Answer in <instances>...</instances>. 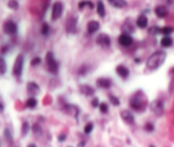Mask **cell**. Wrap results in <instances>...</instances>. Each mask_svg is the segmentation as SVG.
<instances>
[{
	"label": "cell",
	"mask_w": 174,
	"mask_h": 147,
	"mask_svg": "<svg viewBox=\"0 0 174 147\" xmlns=\"http://www.w3.org/2000/svg\"><path fill=\"white\" fill-rule=\"evenodd\" d=\"M167 59V53L163 50H157L149 57L146 62V67L149 70L154 71L164 64Z\"/></svg>",
	"instance_id": "obj_1"
},
{
	"label": "cell",
	"mask_w": 174,
	"mask_h": 147,
	"mask_svg": "<svg viewBox=\"0 0 174 147\" xmlns=\"http://www.w3.org/2000/svg\"><path fill=\"white\" fill-rule=\"evenodd\" d=\"M148 100L147 98L144 94V92L141 90L137 91L133 96L130 98L129 100V105L130 106L136 111H143L145 110L147 106Z\"/></svg>",
	"instance_id": "obj_2"
},
{
	"label": "cell",
	"mask_w": 174,
	"mask_h": 147,
	"mask_svg": "<svg viewBox=\"0 0 174 147\" xmlns=\"http://www.w3.org/2000/svg\"><path fill=\"white\" fill-rule=\"evenodd\" d=\"M45 61H46V66L48 68V71H50V73L56 74L59 71V65L58 62L56 61V60L54 57L52 52H48L45 56Z\"/></svg>",
	"instance_id": "obj_3"
},
{
	"label": "cell",
	"mask_w": 174,
	"mask_h": 147,
	"mask_svg": "<svg viewBox=\"0 0 174 147\" xmlns=\"http://www.w3.org/2000/svg\"><path fill=\"white\" fill-rule=\"evenodd\" d=\"M23 65H24V55L20 54L15 59V64L13 67V74L15 77H20L22 74L23 71Z\"/></svg>",
	"instance_id": "obj_4"
},
{
	"label": "cell",
	"mask_w": 174,
	"mask_h": 147,
	"mask_svg": "<svg viewBox=\"0 0 174 147\" xmlns=\"http://www.w3.org/2000/svg\"><path fill=\"white\" fill-rule=\"evenodd\" d=\"M150 107L151 111L154 115H156L157 117L161 116L164 112V106H163V103L161 102V100H155L154 101H152L150 105Z\"/></svg>",
	"instance_id": "obj_5"
},
{
	"label": "cell",
	"mask_w": 174,
	"mask_h": 147,
	"mask_svg": "<svg viewBox=\"0 0 174 147\" xmlns=\"http://www.w3.org/2000/svg\"><path fill=\"white\" fill-rule=\"evenodd\" d=\"M63 13V4L59 1H56L54 3L52 8V14H51V18L53 20H56L61 16Z\"/></svg>",
	"instance_id": "obj_6"
},
{
	"label": "cell",
	"mask_w": 174,
	"mask_h": 147,
	"mask_svg": "<svg viewBox=\"0 0 174 147\" xmlns=\"http://www.w3.org/2000/svg\"><path fill=\"white\" fill-rule=\"evenodd\" d=\"M96 43L103 48H109L111 45V38L107 34L100 33L96 38Z\"/></svg>",
	"instance_id": "obj_7"
},
{
	"label": "cell",
	"mask_w": 174,
	"mask_h": 147,
	"mask_svg": "<svg viewBox=\"0 0 174 147\" xmlns=\"http://www.w3.org/2000/svg\"><path fill=\"white\" fill-rule=\"evenodd\" d=\"M3 32L8 35H14L16 33L17 26L16 24L12 20H8L3 24Z\"/></svg>",
	"instance_id": "obj_8"
},
{
	"label": "cell",
	"mask_w": 174,
	"mask_h": 147,
	"mask_svg": "<svg viewBox=\"0 0 174 147\" xmlns=\"http://www.w3.org/2000/svg\"><path fill=\"white\" fill-rule=\"evenodd\" d=\"M76 24H77V18L75 16L70 17L67 20L66 23V29L68 32L72 33L76 31Z\"/></svg>",
	"instance_id": "obj_9"
},
{
	"label": "cell",
	"mask_w": 174,
	"mask_h": 147,
	"mask_svg": "<svg viewBox=\"0 0 174 147\" xmlns=\"http://www.w3.org/2000/svg\"><path fill=\"white\" fill-rule=\"evenodd\" d=\"M118 42L119 44H121L122 46H124V47H128L130 46L132 44H133V37L129 35V34H122L118 38Z\"/></svg>",
	"instance_id": "obj_10"
},
{
	"label": "cell",
	"mask_w": 174,
	"mask_h": 147,
	"mask_svg": "<svg viewBox=\"0 0 174 147\" xmlns=\"http://www.w3.org/2000/svg\"><path fill=\"white\" fill-rule=\"evenodd\" d=\"M120 115H121V117L122 118V120L124 121L126 123H134V117H133V115L130 111H128L127 110H123L120 112Z\"/></svg>",
	"instance_id": "obj_11"
},
{
	"label": "cell",
	"mask_w": 174,
	"mask_h": 147,
	"mask_svg": "<svg viewBox=\"0 0 174 147\" xmlns=\"http://www.w3.org/2000/svg\"><path fill=\"white\" fill-rule=\"evenodd\" d=\"M40 92L39 86L34 83V82H30L27 84V93L30 95H37Z\"/></svg>",
	"instance_id": "obj_12"
},
{
	"label": "cell",
	"mask_w": 174,
	"mask_h": 147,
	"mask_svg": "<svg viewBox=\"0 0 174 147\" xmlns=\"http://www.w3.org/2000/svg\"><path fill=\"white\" fill-rule=\"evenodd\" d=\"M111 80L109 79V78H105V77L99 78L96 82L97 87L101 88V89H110L111 86Z\"/></svg>",
	"instance_id": "obj_13"
},
{
	"label": "cell",
	"mask_w": 174,
	"mask_h": 147,
	"mask_svg": "<svg viewBox=\"0 0 174 147\" xmlns=\"http://www.w3.org/2000/svg\"><path fill=\"white\" fill-rule=\"evenodd\" d=\"M64 110L66 113L69 114L72 117H77L79 114V109L77 106H76L74 105H66L64 106Z\"/></svg>",
	"instance_id": "obj_14"
},
{
	"label": "cell",
	"mask_w": 174,
	"mask_h": 147,
	"mask_svg": "<svg viewBox=\"0 0 174 147\" xmlns=\"http://www.w3.org/2000/svg\"><path fill=\"white\" fill-rule=\"evenodd\" d=\"M115 71H116V73L118 74L119 77H121L123 79H127L129 76V70L125 66H122V65H120L116 67Z\"/></svg>",
	"instance_id": "obj_15"
},
{
	"label": "cell",
	"mask_w": 174,
	"mask_h": 147,
	"mask_svg": "<svg viewBox=\"0 0 174 147\" xmlns=\"http://www.w3.org/2000/svg\"><path fill=\"white\" fill-rule=\"evenodd\" d=\"M154 13L159 18H165L168 15V10L164 5H158L154 9Z\"/></svg>",
	"instance_id": "obj_16"
},
{
	"label": "cell",
	"mask_w": 174,
	"mask_h": 147,
	"mask_svg": "<svg viewBox=\"0 0 174 147\" xmlns=\"http://www.w3.org/2000/svg\"><path fill=\"white\" fill-rule=\"evenodd\" d=\"M80 92L82 94H84L86 96H92L93 94H94V89H93L91 86L87 85V84H82L79 87Z\"/></svg>",
	"instance_id": "obj_17"
},
{
	"label": "cell",
	"mask_w": 174,
	"mask_h": 147,
	"mask_svg": "<svg viewBox=\"0 0 174 147\" xmlns=\"http://www.w3.org/2000/svg\"><path fill=\"white\" fill-rule=\"evenodd\" d=\"M122 31L125 34H130L134 32V26L130 20H127L122 26Z\"/></svg>",
	"instance_id": "obj_18"
},
{
	"label": "cell",
	"mask_w": 174,
	"mask_h": 147,
	"mask_svg": "<svg viewBox=\"0 0 174 147\" xmlns=\"http://www.w3.org/2000/svg\"><path fill=\"white\" fill-rule=\"evenodd\" d=\"M136 25L138 26L139 28H142L144 29L145 27L148 26V18L144 15H141L138 17V19L136 20Z\"/></svg>",
	"instance_id": "obj_19"
},
{
	"label": "cell",
	"mask_w": 174,
	"mask_h": 147,
	"mask_svg": "<svg viewBox=\"0 0 174 147\" xmlns=\"http://www.w3.org/2000/svg\"><path fill=\"white\" fill-rule=\"evenodd\" d=\"M109 3L114 8H117V9H122L128 5L127 1L125 0H108Z\"/></svg>",
	"instance_id": "obj_20"
},
{
	"label": "cell",
	"mask_w": 174,
	"mask_h": 147,
	"mask_svg": "<svg viewBox=\"0 0 174 147\" xmlns=\"http://www.w3.org/2000/svg\"><path fill=\"white\" fill-rule=\"evenodd\" d=\"M88 32L89 34H92L95 32L99 29V23L96 20H91L88 23Z\"/></svg>",
	"instance_id": "obj_21"
},
{
	"label": "cell",
	"mask_w": 174,
	"mask_h": 147,
	"mask_svg": "<svg viewBox=\"0 0 174 147\" xmlns=\"http://www.w3.org/2000/svg\"><path fill=\"white\" fill-rule=\"evenodd\" d=\"M97 13L101 18H104L105 16V4L102 2L101 0H99L97 2Z\"/></svg>",
	"instance_id": "obj_22"
},
{
	"label": "cell",
	"mask_w": 174,
	"mask_h": 147,
	"mask_svg": "<svg viewBox=\"0 0 174 147\" xmlns=\"http://www.w3.org/2000/svg\"><path fill=\"white\" fill-rule=\"evenodd\" d=\"M172 44H173V40L169 36H165L164 37H162V39L161 40V45L164 48L171 47Z\"/></svg>",
	"instance_id": "obj_23"
},
{
	"label": "cell",
	"mask_w": 174,
	"mask_h": 147,
	"mask_svg": "<svg viewBox=\"0 0 174 147\" xmlns=\"http://www.w3.org/2000/svg\"><path fill=\"white\" fill-rule=\"evenodd\" d=\"M37 104V100L34 97L29 98L28 100H26V106L29 107V108H31V109H33V108H34V107H36Z\"/></svg>",
	"instance_id": "obj_24"
},
{
	"label": "cell",
	"mask_w": 174,
	"mask_h": 147,
	"mask_svg": "<svg viewBox=\"0 0 174 147\" xmlns=\"http://www.w3.org/2000/svg\"><path fill=\"white\" fill-rule=\"evenodd\" d=\"M7 65L3 58H0V75H3L6 72Z\"/></svg>",
	"instance_id": "obj_25"
},
{
	"label": "cell",
	"mask_w": 174,
	"mask_h": 147,
	"mask_svg": "<svg viewBox=\"0 0 174 147\" xmlns=\"http://www.w3.org/2000/svg\"><path fill=\"white\" fill-rule=\"evenodd\" d=\"M8 6L11 10H16L19 9V3H18L16 0H10V2L8 3Z\"/></svg>",
	"instance_id": "obj_26"
},
{
	"label": "cell",
	"mask_w": 174,
	"mask_h": 147,
	"mask_svg": "<svg viewBox=\"0 0 174 147\" xmlns=\"http://www.w3.org/2000/svg\"><path fill=\"white\" fill-rule=\"evenodd\" d=\"M85 6H89L90 9H93L94 8V3L90 1H83V2H81L79 3V10H82Z\"/></svg>",
	"instance_id": "obj_27"
},
{
	"label": "cell",
	"mask_w": 174,
	"mask_h": 147,
	"mask_svg": "<svg viewBox=\"0 0 174 147\" xmlns=\"http://www.w3.org/2000/svg\"><path fill=\"white\" fill-rule=\"evenodd\" d=\"M50 32V26L48 23H43L42 25V29H41V33L43 36H47Z\"/></svg>",
	"instance_id": "obj_28"
},
{
	"label": "cell",
	"mask_w": 174,
	"mask_h": 147,
	"mask_svg": "<svg viewBox=\"0 0 174 147\" xmlns=\"http://www.w3.org/2000/svg\"><path fill=\"white\" fill-rule=\"evenodd\" d=\"M161 28L158 27H151L150 29H149L148 32L150 35H157V34L161 33Z\"/></svg>",
	"instance_id": "obj_29"
},
{
	"label": "cell",
	"mask_w": 174,
	"mask_h": 147,
	"mask_svg": "<svg viewBox=\"0 0 174 147\" xmlns=\"http://www.w3.org/2000/svg\"><path fill=\"white\" fill-rule=\"evenodd\" d=\"M109 99H110V101H111V103L113 105V106H119L120 105V100H119V99L116 96H115V95H110L109 96Z\"/></svg>",
	"instance_id": "obj_30"
},
{
	"label": "cell",
	"mask_w": 174,
	"mask_h": 147,
	"mask_svg": "<svg viewBox=\"0 0 174 147\" xmlns=\"http://www.w3.org/2000/svg\"><path fill=\"white\" fill-rule=\"evenodd\" d=\"M29 124H28V123H26V122H25V123H23V124H22V127H21V134H22V136H25L27 133H28V131H29Z\"/></svg>",
	"instance_id": "obj_31"
},
{
	"label": "cell",
	"mask_w": 174,
	"mask_h": 147,
	"mask_svg": "<svg viewBox=\"0 0 174 147\" xmlns=\"http://www.w3.org/2000/svg\"><path fill=\"white\" fill-rule=\"evenodd\" d=\"M172 31L173 29L170 27H165L163 28H161V33L164 34L166 36H169L170 34L172 32Z\"/></svg>",
	"instance_id": "obj_32"
},
{
	"label": "cell",
	"mask_w": 174,
	"mask_h": 147,
	"mask_svg": "<svg viewBox=\"0 0 174 147\" xmlns=\"http://www.w3.org/2000/svg\"><path fill=\"white\" fill-rule=\"evenodd\" d=\"M99 110H100V112L102 113H107V111H108V106H107V104L105 103V102H103V103L99 104Z\"/></svg>",
	"instance_id": "obj_33"
},
{
	"label": "cell",
	"mask_w": 174,
	"mask_h": 147,
	"mask_svg": "<svg viewBox=\"0 0 174 147\" xmlns=\"http://www.w3.org/2000/svg\"><path fill=\"white\" fill-rule=\"evenodd\" d=\"M93 128H94V125L92 123H89L86 124V126L84 127V133L87 134H90L92 132Z\"/></svg>",
	"instance_id": "obj_34"
},
{
	"label": "cell",
	"mask_w": 174,
	"mask_h": 147,
	"mask_svg": "<svg viewBox=\"0 0 174 147\" xmlns=\"http://www.w3.org/2000/svg\"><path fill=\"white\" fill-rule=\"evenodd\" d=\"M33 131L35 134H40L42 132V128L37 123H35L33 126Z\"/></svg>",
	"instance_id": "obj_35"
},
{
	"label": "cell",
	"mask_w": 174,
	"mask_h": 147,
	"mask_svg": "<svg viewBox=\"0 0 174 147\" xmlns=\"http://www.w3.org/2000/svg\"><path fill=\"white\" fill-rule=\"evenodd\" d=\"M154 125L150 123H147L145 124V129L146 131H148V132H152V131L154 130Z\"/></svg>",
	"instance_id": "obj_36"
},
{
	"label": "cell",
	"mask_w": 174,
	"mask_h": 147,
	"mask_svg": "<svg viewBox=\"0 0 174 147\" xmlns=\"http://www.w3.org/2000/svg\"><path fill=\"white\" fill-rule=\"evenodd\" d=\"M40 63H41V59H40L39 57H35L31 61V65L32 66H37Z\"/></svg>",
	"instance_id": "obj_37"
},
{
	"label": "cell",
	"mask_w": 174,
	"mask_h": 147,
	"mask_svg": "<svg viewBox=\"0 0 174 147\" xmlns=\"http://www.w3.org/2000/svg\"><path fill=\"white\" fill-rule=\"evenodd\" d=\"M87 71H88V67H85V66H82L79 69V74L80 75H84V74L87 73Z\"/></svg>",
	"instance_id": "obj_38"
},
{
	"label": "cell",
	"mask_w": 174,
	"mask_h": 147,
	"mask_svg": "<svg viewBox=\"0 0 174 147\" xmlns=\"http://www.w3.org/2000/svg\"><path fill=\"white\" fill-rule=\"evenodd\" d=\"M92 106L93 107H98L99 106V99L98 98H94V100H92Z\"/></svg>",
	"instance_id": "obj_39"
},
{
	"label": "cell",
	"mask_w": 174,
	"mask_h": 147,
	"mask_svg": "<svg viewBox=\"0 0 174 147\" xmlns=\"http://www.w3.org/2000/svg\"><path fill=\"white\" fill-rule=\"evenodd\" d=\"M167 5L172 10H174V0H167Z\"/></svg>",
	"instance_id": "obj_40"
},
{
	"label": "cell",
	"mask_w": 174,
	"mask_h": 147,
	"mask_svg": "<svg viewBox=\"0 0 174 147\" xmlns=\"http://www.w3.org/2000/svg\"><path fill=\"white\" fill-rule=\"evenodd\" d=\"M4 134H5V136L7 137V139L9 140V141H12V136H11V134H10V132L9 129H5V132H4Z\"/></svg>",
	"instance_id": "obj_41"
},
{
	"label": "cell",
	"mask_w": 174,
	"mask_h": 147,
	"mask_svg": "<svg viewBox=\"0 0 174 147\" xmlns=\"http://www.w3.org/2000/svg\"><path fill=\"white\" fill-rule=\"evenodd\" d=\"M66 139V135L65 134H60L59 136V138H58V140H59V141H60V142H62V141H64Z\"/></svg>",
	"instance_id": "obj_42"
},
{
	"label": "cell",
	"mask_w": 174,
	"mask_h": 147,
	"mask_svg": "<svg viewBox=\"0 0 174 147\" xmlns=\"http://www.w3.org/2000/svg\"><path fill=\"white\" fill-rule=\"evenodd\" d=\"M85 146V141H81L79 142L78 145H77V147H84Z\"/></svg>",
	"instance_id": "obj_43"
},
{
	"label": "cell",
	"mask_w": 174,
	"mask_h": 147,
	"mask_svg": "<svg viewBox=\"0 0 174 147\" xmlns=\"http://www.w3.org/2000/svg\"><path fill=\"white\" fill-rule=\"evenodd\" d=\"M3 110V106L2 104H0V112H2Z\"/></svg>",
	"instance_id": "obj_44"
},
{
	"label": "cell",
	"mask_w": 174,
	"mask_h": 147,
	"mask_svg": "<svg viewBox=\"0 0 174 147\" xmlns=\"http://www.w3.org/2000/svg\"><path fill=\"white\" fill-rule=\"evenodd\" d=\"M27 147H37V145L35 144H30Z\"/></svg>",
	"instance_id": "obj_45"
},
{
	"label": "cell",
	"mask_w": 174,
	"mask_h": 147,
	"mask_svg": "<svg viewBox=\"0 0 174 147\" xmlns=\"http://www.w3.org/2000/svg\"><path fill=\"white\" fill-rule=\"evenodd\" d=\"M150 147H154V145H150Z\"/></svg>",
	"instance_id": "obj_46"
}]
</instances>
